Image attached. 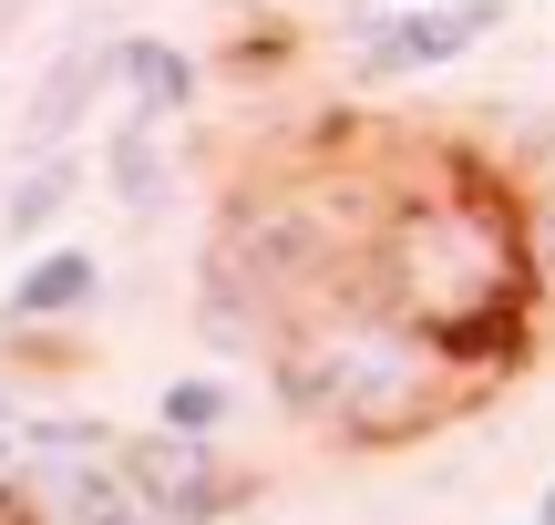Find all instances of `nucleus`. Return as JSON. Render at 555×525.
Instances as JSON below:
<instances>
[{"instance_id": "f257e3e1", "label": "nucleus", "mask_w": 555, "mask_h": 525, "mask_svg": "<svg viewBox=\"0 0 555 525\" xmlns=\"http://www.w3.org/2000/svg\"><path fill=\"white\" fill-rule=\"evenodd\" d=\"M360 279L422 330L474 320V309H545L555 299L535 227H525V185L504 165H483L474 144H433L422 165L391 176L371 247H360Z\"/></svg>"}, {"instance_id": "f03ea898", "label": "nucleus", "mask_w": 555, "mask_h": 525, "mask_svg": "<svg viewBox=\"0 0 555 525\" xmlns=\"http://www.w3.org/2000/svg\"><path fill=\"white\" fill-rule=\"evenodd\" d=\"M268 392H278V412H298L309 433H330L350 453L433 444L474 402V382L442 361V341L422 320H401L360 268L288 309V330L268 350Z\"/></svg>"}, {"instance_id": "7ed1b4c3", "label": "nucleus", "mask_w": 555, "mask_h": 525, "mask_svg": "<svg viewBox=\"0 0 555 525\" xmlns=\"http://www.w3.org/2000/svg\"><path fill=\"white\" fill-rule=\"evenodd\" d=\"M124 474H134V495L155 505V525H227L247 505V464H227L206 433H124Z\"/></svg>"}, {"instance_id": "20e7f679", "label": "nucleus", "mask_w": 555, "mask_h": 525, "mask_svg": "<svg viewBox=\"0 0 555 525\" xmlns=\"http://www.w3.org/2000/svg\"><path fill=\"white\" fill-rule=\"evenodd\" d=\"M494 31H504V0H422V11H371V21H360L350 73H360V82L442 73V62H463L474 41H494Z\"/></svg>"}, {"instance_id": "39448f33", "label": "nucleus", "mask_w": 555, "mask_h": 525, "mask_svg": "<svg viewBox=\"0 0 555 525\" xmlns=\"http://www.w3.org/2000/svg\"><path fill=\"white\" fill-rule=\"evenodd\" d=\"M124 93V31H73L52 62H41L31 103H21V135L11 155H73V135L93 124V103Z\"/></svg>"}, {"instance_id": "423d86ee", "label": "nucleus", "mask_w": 555, "mask_h": 525, "mask_svg": "<svg viewBox=\"0 0 555 525\" xmlns=\"http://www.w3.org/2000/svg\"><path fill=\"white\" fill-rule=\"evenodd\" d=\"M93 309H103V258L82 238L31 247L11 268V289H0V330H82Z\"/></svg>"}, {"instance_id": "0eeeda50", "label": "nucleus", "mask_w": 555, "mask_h": 525, "mask_svg": "<svg viewBox=\"0 0 555 525\" xmlns=\"http://www.w3.org/2000/svg\"><path fill=\"white\" fill-rule=\"evenodd\" d=\"M73 196H82V155H21L11 185H0V238H11L21 258L52 247V227L73 217Z\"/></svg>"}, {"instance_id": "6e6552de", "label": "nucleus", "mask_w": 555, "mask_h": 525, "mask_svg": "<svg viewBox=\"0 0 555 525\" xmlns=\"http://www.w3.org/2000/svg\"><path fill=\"white\" fill-rule=\"evenodd\" d=\"M103 185H114L124 217H165V196H176V155H165V114H124L114 144H103Z\"/></svg>"}, {"instance_id": "1a4fd4ad", "label": "nucleus", "mask_w": 555, "mask_h": 525, "mask_svg": "<svg viewBox=\"0 0 555 525\" xmlns=\"http://www.w3.org/2000/svg\"><path fill=\"white\" fill-rule=\"evenodd\" d=\"M124 93H134V114H196L206 93V62L185 52V41H155V31H124Z\"/></svg>"}, {"instance_id": "9d476101", "label": "nucleus", "mask_w": 555, "mask_h": 525, "mask_svg": "<svg viewBox=\"0 0 555 525\" xmlns=\"http://www.w3.org/2000/svg\"><path fill=\"white\" fill-rule=\"evenodd\" d=\"M237 402H247V392L227 382V371H185V382L155 392V423H165V433H206V444H217V433L237 423Z\"/></svg>"}, {"instance_id": "9b49d317", "label": "nucleus", "mask_w": 555, "mask_h": 525, "mask_svg": "<svg viewBox=\"0 0 555 525\" xmlns=\"http://www.w3.org/2000/svg\"><path fill=\"white\" fill-rule=\"evenodd\" d=\"M525 227H535V258H545V289H555V176L525 196Z\"/></svg>"}, {"instance_id": "f8f14e48", "label": "nucleus", "mask_w": 555, "mask_h": 525, "mask_svg": "<svg viewBox=\"0 0 555 525\" xmlns=\"http://www.w3.org/2000/svg\"><path fill=\"white\" fill-rule=\"evenodd\" d=\"M0 525H41L31 505H21V495H0Z\"/></svg>"}, {"instance_id": "ddd939ff", "label": "nucleus", "mask_w": 555, "mask_h": 525, "mask_svg": "<svg viewBox=\"0 0 555 525\" xmlns=\"http://www.w3.org/2000/svg\"><path fill=\"white\" fill-rule=\"evenodd\" d=\"M21 11H31V0H0V41H11V31H21Z\"/></svg>"}, {"instance_id": "4468645a", "label": "nucleus", "mask_w": 555, "mask_h": 525, "mask_svg": "<svg viewBox=\"0 0 555 525\" xmlns=\"http://www.w3.org/2000/svg\"><path fill=\"white\" fill-rule=\"evenodd\" d=\"M525 525H555V485H545V495H535V515H525Z\"/></svg>"}, {"instance_id": "2eb2a0df", "label": "nucleus", "mask_w": 555, "mask_h": 525, "mask_svg": "<svg viewBox=\"0 0 555 525\" xmlns=\"http://www.w3.org/2000/svg\"><path fill=\"white\" fill-rule=\"evenodd\" d=\"M371 11H422V0H371Z\"/></svg>"}, {"instance_id": "dca6fc26", "label": "nucleus", "mask_w": 555, "mask_h": 525, "mask_svg": "<svg viewBox=\"0 0 555 525\" xmlns=\"http://www.w3.org/2000/svg\"><path fill=\"white\" fill-rule=\"evenodd\" d=\"M0 412H21V402H11V382H0Z\"/></svg>"}]
</instances>
